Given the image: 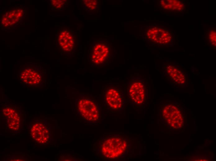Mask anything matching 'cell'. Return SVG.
<instances>
[{
	"label": "cell",
	"instance_id": "6da1fadb",
	"mask_svg": "<svg viewBox=\"0 0 216 161\" xmlns=\"http://www.w3.org/2000/svg\"><path fill=\"white\" fill-rule=\"evenodd\" d=\"M130 142L129 137L122 134L104 135L97 142V154L105 160L124 157L129 151Z\"/></svg>",
	"mask_w": 216,
	"mask_h": 161
},
{
	"label": "cell",
	"instance_id": "7a4b0ae2",
	"mask_svg": "<svg viewBox=\"0 0 216 161\" xmlns=\"http://www.w3.org/2000/svg\"><path fill=\"white\" fill-rule=\"evenodd\" d=\"M75 106L77 114L84 122L96 124L100 120V105L92 94H80L76 99Z\"/></svg>",
	"mask_w": 216,
	"mask_h": 161
},
{
	"label": "cell",
	"instance_id": "3957f363",
	"mask_svg": "<svg viewBox=\"0 0 216 161\" xmlns=\"http://www.w3.org/2000/svg\"><path fill=\"white\" fill-rule=\"evenodd\" d=\"M139 76H132L126 84V94L128 100L134 107L141 108L146 103L147 83Z\"/></svg>",
	"mask_w": 216,
	"mask_h": 161
},
{
	"label": "cell",
	"instance_id": "277c9868",
	"mask_svg": "<svg viewBox=\"0 0 216 161\" xmlns=\"http://www.w3.org/2000/svg\"><path fill=\"white\" fill-rule=\"evenodd\" d=\"M103 102L106 109L112 112H119L125 103L124 92L121 86L117 84L106 85L103 92Z\"/></svg>",
	"mask_w": 216,
	"mask_h": 161
},
{
	"label": "cell",
	"instance_id": "5b68a950",
	"mask_svg": "<svg viewBox=\"0 0 216 161\" xmlns=\"http://www.w3.org/2000/svg\"><path fill=\"white\" fill-rule=\"evenodd\" d=\"M20 79L26 85L37 86L43 81L42 73L38 67L27 66L22 68L19 73Z\"/></svg>",
	"mask_w": 216,
	"mask_h": 161
},
{
	"label": "cell",
	"instance_id": "8992f818",
	"mask_svg": "<svg viewBox=\"0 0 216 161\" xmlns=\"http://www.w3.org/2000/svg\"><path fill=\"white\" fill-rule=\"evenodd\" d=\"M146 34L150 40L160 45H168L171 43L173 39V36L171 31L159 26L150 28Z\"/></svg>",
	"mask_w": 216,
	"mask_h": 161
},
{
	"label": "cell",
	"instance_id": "52a82bcc",
	"mask_svg": "<svg viewBox=\"0 0 216 161\" xmlns=\"http://www.w3.org/2000/svg\"><path fill=\"white\" fill-rule=\"evenodd\" d=\"M110 55L109 46L105 43L99 42L91 47L89 56L93 63L96 65H101L106 63Z\"/></svg>",
	"mask_w": 216,
	"mask_h": 161
},
{
	"label": "cell",
	"instance_id": "ba28073f",
	"mask_svg": "<svg viewBox=\"0 0 216 161\" xmlns=\"http://www.w3.org/2000/svg\"><path fill=\"white\" fill-rule=\"evenodd\" d=\"M164 71L167 77L173 83L178 85H183L186 84V75L179 66L168 64L165 66Z\"/></svg>",
	"mask_w": 216,
	"mask_h": 161
},
{
	"label": "cell",
	"instance_id": "9c48e42d",
	"mask_svg": "<svg viewBox=\"0 0 216 161\" xmlns=\"http://www.w3.org/2000/svg\"><path fill=\"white\" fill-rule=\"evenodd\" d=\"M58 41L60 46L65 52H70L74 48V38L68 30L63 29L60 31L58 36Z\"/></svg>",
	"mask_w": 216,
	"mask_h": 161
},
{
	"label": "cell",
	"instance_id": "30bf717a",
	"mask_svg": "<svg viewBox=\"0 0 216 161\" xmlns=\"http://www.w3.org/2000/svg\"><path fill=\"white\" fill-rule=\"evenodd\" d=\"M24 10L16 9L6 12L2 16V24L5 27L12 26L16 23L23 16Z\"/></svg>",
	"mask_w": 216,
	"mask_h": 161
},
{
	"label": "cell",
	"instance_id": "8fae6325",
	"mask_svg": "<svg viewBox=\"0 0 216 161\" xmlns=\"http://www.w3.org/2000/svg\"><path fill=\"white\" fill-rule=\"evenodd\" d=\"M31 132L33 137L38 142L45 143L50 137L49 129L42 124H36L33 126Z\"/></svg>",
	"mask_w": 216,
	"mask_h": 161
},
{
	"label": "cell",
	"instance_id": "7c38bea8",
	"mask_svg": "<svg viewBox=\"0 0 216 161\" xmlns=\"http://www.w3.org/2000/svg\"><path fill=\"white\" fill-rule=\"evenodd\" d=\"M160 5L164 9L170 11H180L184 7L182 2L176 0H161L160 2Z\"/></svg>",
	"mask_w": 216,
	"mask_h": 161
},
{
	"label": "cell",
	"instance_id": "4fadbf2b",
	"mask_svg": "<svg viewBox=\"0 0 216 161\" xmlns=\"http://www.w3.org/2000/svg\"><path fill=\"white\" fill-rule=\"evenodd\" d=\"M64 0H52L51 4L52 6L55 9H60L62 8L65 4Z\"/></svg>",
	"mask_w": 216,
	"mask_h": 161
},
{
	"label": "cell",
	"instance_id": "5bb4252c",
	"mask_svg": "<svg viewBox=\"0 0 216 161\" xmlns=\"http://www.w3.org/2000/svg\"><path fill=\"white\" fill-rule=\"evenodd\" d=\"M208 39L210 44L214 46H216V31L213 30L209 31L208 35Z\"/></svg>",
	"mask_w": 216,
	"mask_h": 161
},
{
	"label": "cell",
	"instance_id": "9a60e30c",
	"mask_svg": "<svg viewBox=\"0 0 216 161\" xmlns=\"http://www.w3.org/2000/svg\"><path fill=\"white\" fill-rule=\"evenodd\" d=\"M86 1L88 2L86 4L87 7L90 9H95L97 6V1L94 0L90 1Z\"/></svg>",
	"mask_w": 216,
	"mask_h": 161
}]
</instances>
